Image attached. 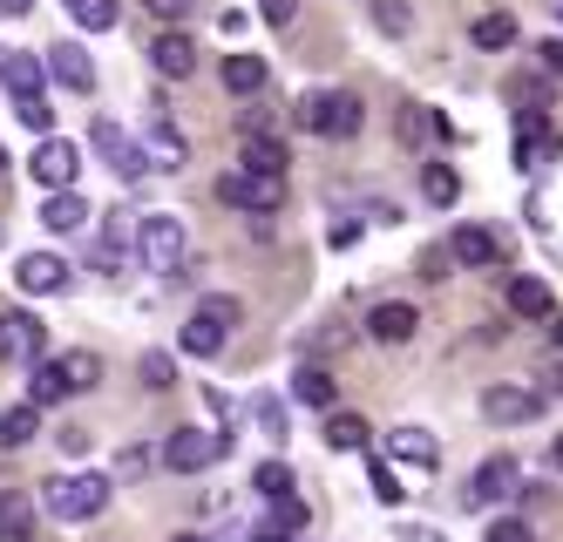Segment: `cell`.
<instances>
[{"instance_id":"obj_2","label":"cell","mask_w":563,"mask_h":542,"mask_svg":"<svg viewBox=\"0 0 563 542\" xmlns=\"http://www.w3.org/2000/svg\"><path fill=\"white\" fill-rule=\"evenodd\" d=\"M136 258H143L156 278H177L184 258H190V231H184V218H177V211H150V218H136Z\"/></svg>"},{"instance_id":"obj_6","label":"cell","mask_w":563,"mask_h":542,"mask_svg":"<svg viewBox=\"0 0 563 542\" xmlns=\"http://www.w3.org/2000/svg\"><path fill=\"white\" fill-rule=\"evenodd\" d=\"M27 170H34V184H42V197L48 190H75V177H82V150L62 143V136H42L34 156H27Z\"/></svg>"},{"instance_id":"obj_29","label":"cell","mask_w":563,"mask_h":542,"mask_svg":"<svg viewBox=\"0 0 563 542\" xmlns=\"http://www.w3.org/2000/svg\"><path fill=\"white\" fill-rule=\"evenodd\" d=\"M42 434V407H8L0 413V447H27Z\"/></svg>"},{"instance_id":"obj_10","label":"cell","mask_w":563,"mask_h":542,"mask_svg":"<svg viewBox=\"0 0 563 542\" xmlns=\"http://www.w3.org/2000/svg\"><path fill=\"white\" fill-rule=\"evenodd\" d=\"M48 325L34 312H0V360H42Z\"/></svg>"},{"instance_id":"obj_21","label":"cell","mask_w":563,"mask_h":542,"mask_svg":"<svg viewBox=\"0 0 563 542\" xmlns=\"http://www.w3.org/2000/svg\"><path fill=\"white\" fill-rule=\"evenodd\" d=\"M238 163H245L252 177H286V163H292V156H286V143H278V136H265V130H258V136H245Z\"/></svg>"},{"instance_id":"obj_13","label":"cell","mask_w":563,"mask_h":542,"mask_svg":"<svg viewBox=\"0 0 563 542\" xmlns=\"http://www.w3.org/2000/svg\"><path fill=\"white\" fill-rule=\"evenodd\" d=\"M449 258L468 265V272H496V265H503V237L482 231V224H462V231L449 237Z\"/></svg>"},{"instance_id":"obj_27","label":"cell","mask_w":563,"mask_h":542,"mask_svg":"<svg viewBox=\"0 0 563 542\" xmlns=\"http://www.w3.org/2000/svg\"><path fill=\"white\" fill-rule=\"evenodd\" d=\"M68 400V380L55 360H34V380H27V407H62Z\"/></svg>"},{"instance_id":"obj_51","label":"cell","mask_w":563,"mask_h":542,"mask_svg":"<svg viewBox=\"0 0 563 542\" xmlns=\"http://www.w3.org/2000/svg\"><path fill=\"white\" fill-rule=\"evenodd\" d=\"M550 340H556V353H563V312H556V319H550Z\"/></svg>"},{"instance_id":"obj_16","label":"cell","mask_w":563,"mask_h":542,"mask_svg":"<svg viewBox=\"0 0 563 542\" xmlns=\"http://www.w3.org/2000/svg\"><path fill=\"white\" fill-rule=\"evenodd\" d=\"M0 81H8L14 102L48 96V68H42V55H0Z\"/></svg>"},{"instance_id":"obj_54","label":"cell","mask_w":563,"mask_h":542,"mask_svg":"<svg viewBox=\"0 0 563 542\" xmlns=\"http://www.w3.org/2000/svg\"><path fill=\"white\" fill-rule=\"evenodd\" d=\"M0 170H8V150H0Z\"/></svg>"},{"instance_id":"obj_36","label":"cell","mask_w":563,"mask_h":542,"mask_svg":"<svg viewBox=\"0 0 563 542\" xmlns=\"http://www.w3.org/2000/svg\"><path fill=\"white\" fill-rule=\"evenodd\" d=\"M252 488H258V502H272V495H292V468H286V462H265V468L252 475Z\"/></svg>"},{"instance_id":"obj_7","label":"cell","mask_w":563,"mask_h":542,"mask_svg":"<svg viewBox=\"0 0 563 542\" xmlns=\"http://www.w3.org/2000/svg\"><path fill=\"white\" fill-rule=\"evenodd\" d=\"M516 482H522V468L509 462V454H489V462L468 475L462 502H468V509H496V502H509V495H516Z\"/></svg>"},{"instance_id":"obj_1","label":"cell","mask_w":563,"mask_h":542,"mask_svg":"<svg viewBox=\"0 0 563 542\" xmlns=\"http://www.w3.org/2000/svg\"><path fill=\"white\" fill-rule=\"evenodd\" d=\"M292 122H299L306 136H333V143H346V136H360L367 109H360V96H346V89H306V96L292 102Z\"/></svg>"},{"instance_id":"obj_9","label":"cell","mask_w":563,"mask_h":542,"mask_svg":"<svg viewBox=\"0 0 563 542\" xmlns=\"http://www.w3.org/2000/svg\"><path fill=\"white\" fill-rule=\"evenodd\" d=\"M89 143H96V156H102V163H109V170L123 177V184H136V177L150 170V163H143V150H136V136H123L115 122H96V130H89Z\"/></svg>"},{"instance_id":"obj_52","label":"cell","mask_w":563,"mask_h":542,"mask_svg":"<svg viewBox=\"0 0 563 542\" xmlns=\"http://www.w3.org/2000/svg\"><path fill=\"white\" fill-rule=\"evenodd\" d=\"M550 468H563V434H556V441H550Z\"/></svg>"},{"instance_id":"obj_24","label":"cell","mask_w":563,"mask_h":542,"mask_svg":"<svg viewBox=\"0 0 563 542\" xmlns=\"http://www.w3.org/2000/svg\"><path fill=\"white\" fill-rule=\"evenodd\" d=\"M27 529H34V495L8 488L0 495V542H27Z\"/></svg>"},{"instance_id":"obj_17","label":"cell","mask_w":563,"mask_h":542,"mask_svg":"<svg viewBox=\"0 0 563 542\" xmlns=\"http://www.w3.org/2000/svg\"><path fill=\"white\" fill-rule=\"evenodd\" d=\"M14 278H21V291H34V299H48V291H68V265H62L55 252H27V258L14 265Z\"/></svg>"},{"instance_id":"obj_25","label":"cell","mask_w":563,"mask_h":542,"mask_svg":"<svg viewBox=\"0 0 563 542\" xmlns=\"http://www.w3.org/2000/svg\"><path fill=\"white\" fill-rule=\"evenodd\" d=\"M224 89L231 96H265V62L258 55H224Z\"/></svg>"},{"instance_id":"obj_45","label":"cell","mask_w":563,"mask_h":542,"mask_svg":"<svg viewBox=\"0 0 563 542\" xmlns=\"http://www.w3.org/2000/svg\"><path fill=\"white\" fill-rule=\"evenodd\" d=\"M143 8H150L156 21H184V14L197 8V0H143Z\"/></svg>"},{"instance_id":"obj_35","label":"cell","mask_w":563,"mask_h":542,"mask_svg":"<svg viewBox=\"0 0 563 542\" xmlns=\"http://www.w3.org/2000/svg\"><path fill=\"white\" fill-rule=\"evenodd\" d=\"M509 41H516V21L509 14H482L475 21V48H509Z\"/></svg>"},{"instance_id":"obj_49","label":"cell","mask_w":563,"mask_h":542,"mask_svg":"<svg viewBox=\"0 0 563 542\" xmlns=\"http://www.w3.org/2000/svg\"><path fill=\"white\" fill-rule=\"evenodd\" d=\"M543 394H550V400L563 394V366H550V373H543ZM543 394H537V400H543Z\"/></svg>"},{"instance_id":"obj_47","label":"cell","mask_w":563,"mask_h":542,"mask_svg":"<svg viewBox=\"0 0 563 542\" xmlns=\"http://www.w3.org/2000/svg\"><path fill=\"white\" fill-rule=\"evenodd\" d=\"M258 421H265V434H286V407H278V400H258Z\"/></svg>"},{"instance_id":"obj_33","label":"cell","mask_w":563,"mask_h":542,"mask_svg":"<svg viewBox=\"0 0 563 542\" xmlns=\"http://www.w3.org/2000/svg\"><path fill=\"white\" fill-rule=\"evenodd\" d=\"M184 353H197V360H218V353H224V332H218L211 319H197V312H190V325H184Z\"/></svg>"},{"instance_id":"obj_31","label":"cell","mask_w":563,"mask_h":542,"mask_svg":"<svg viewBox=\"0 0 563 542\" xmlns=\"http://www.w3.org/2000/svg\"><path fill=\"white\" fill-rule=\"evenodd\" d=\"M68 14L82 27H96V34H109L115 21H123V0H68Z\"/></svg>"},{"instance_id":"obj_3","label":"cell","mask_w":563,"mask_h":542,"mask_svg":"<svg viewBox=\"0 0 563 542\" xmlns=\"http://www.w3.org/2000/svg\"><path fill=\"white\" fill-rule=\"evenodd\" d=\"M42 502L55 522H96L109 509V475H55L42 482Z\"/></svg>"},{"instance_id":"obj_50","label":"cell","mask_w":563,"mask_h":542,"mask_svg":"<svg viewBox=\"0 0 563 542\" xmlns=\"http://www.w3.org/2000/svg\"><path fill=\"white\" fill-rule=\"evenodd\" d=\"M27 8H34V0H0V14H8V21H21Z\"/></svg>"},{"instance_id":"obj_12","label":"cell","mask_w":563,"mask_h":542,"mask_svg":"<svg viewBox=\"0 0 563 542\" xmlns=\"http://www.w3.org/2000/svg\"><path fill=\"white\" fill-rule=\"evenodd\" d=\"M42 68L62 81V89H75V96H96V62L82 55V41H55Z\"/></svg>"},{"instance_id":"obj_48","label":"cell","mask_w":563,"mask_h":542,"mask_svg":"<svg viewBox=\"0 0 563 542\" xmlns=\"http://www.w3.org/2000/svg\"><path fill=\"white\" fill-rule=\"evenodd\" d=\"M537 55H543V68H550V75H563V34H556V41H543Z\"/></svg>"},{"instance_id":"obj_39","label":"cell","mask_w":563,"mask_h":542,"mask_svg":"<svg viewBox=\"0 0 563 542\" xmlns=\"http://www.w3.org/2000/svg\"><path fill=\"white\" fill-rule=\"evenodd\" d=\"M136 373H143V387H150V394H164V387L177 380V373H170V353H143V366H136Z\"/></svg>"},{"instance_id":"obj_38","label":"cell","mask_w":563,"mask_h":542,"mask_svg":"<svg viewBox=\"0 0 563 542\" xmlns=\"http://www.w3.org/2000/svg\"><path fill=\"white\" fill-rule=\"evenodd\" d=\"M14 115L27 122L34 136H55V109H48V96H34V102H14Z\"/></svg>"},{"instance_id":"obj_41","label":"cell","mask_w":563,"mask_h":542,"mask_svg":"<svg viewBox=\"0 0 563 542\" xmlns=\"http://www.w3.org/2000/svg\"><path fill=\"white\" fill-rule=\"evenodd\" d=\"M374 21H380L387 34H408V27H415V14L400 8V0H374Z\"/></svg>"},{"instance_id":"obj_34","label":"cell","mask_w":563,"mask_h":542,"mask_svg":"<svg viewBox=\"0 0 563 542\" xmlns=\"http://www.w3.org/2000/svg\"><path fill=\"white\" fill-rule=\"evenodd\" d=\"M367 488H374V502H380V509H400V495H408L387 462H374V468H367Z\"/></svg>"},{"instance_id":"obj_55","label":"cell","mask_w":563,"mask_h":542,"mask_svg":"<svg viewBox=\"0 0 563 542\" xmlns=\"http://www.w3.org/2000/svg\"><path fill=\"white\" fill-rule=\"evenodd\" d=\"M556 8H563V0H556Z\"/></svg>"},{"instance_id":"obj_53","label":"cell","mask_w":563,"mask_h":542,"mask_svg":"<svg viewBox=\"0 0 563 542\" xmlns=\"http://www.w3.org/2000/svg\"><path fill=\"white\" fill-rule=\"evenodd\" d=\"M170 542H211V535H190V529H184V535H170Z\"/></svg>"},{"instance_id":"obj_32","label":"cell","mask_w":563,"mask_h":542,"mask_svg":"<svg viewBox=\"0 0 563 542\" xmlns=\"http://www.w3.org/2000/svg\"><path fill=\"white\" fill-rule=\"evenodd\" d=\"M327 447L360 454V447H367V421H360V413H333V421H327Z\"/></svg>"},{"instance_id":"obj_28","label":"cell","mask_w":563,"mask_h":542,"mask_svg":"<svg viewBox=\"0 0 563 542\" xmlns=\"http://www.w3.org/2000/svg\"><path fill=\"white\" fill-rule=\"evenodd\" d=\"M421 197L434 203V211H449V203L462 197V177L449 170V163H421Z\"/></svg>"},{"instance_id":"obj_18","label":"cell","mask_w":563,"mask_h":542,"mask_svg":"<svg viewBox=\"0 0 563 542\" xmlns=\"http://www.w3.org/2000/svg\"><path fill=\"white\" fill-rule=\"evenodd\" d=\"M415 325H421V312H415V306H400V299H387V306L367 312V332H374L380 346H408V340H415Z\"/></svg>"},{"instance_id":"obj_19","label":"cell","mask_w":563,"mask_h":542,"mask_svg":"<svg viewBox=\"0 0 563 542\" xmlns=\"http://www.w3.org/2000/svg\"><path fill=\"white\" fill-rule=\"evenodd\" d=\"M387 454H394V462H408V468H421V475H428V468L441 462V441H434L428 428H394V434H387Z\"/></svg>"},{"instance_id":"obj_14","label":"cell","mask_w":563,"mask_h":542,"mask_svg":"<svg viewBox=\"0 0 563 542\" xmlns=\"http://www.w3.org/2000/svg\"><path fill=\"white\" fill-rule=\"evenodd\" d=\"M136 244V211H102V244H96V272H123Z\"/></svg>"},{"instance_id":"obj_5","label":"cell","mask_w":563,"mask_h":542,"mask_svg":"<svg viewBox=\"0 0 563 542\" xmlns=\"http://www.w3.org/2000/svg\"><path fill=\"white\" fill-rule=\"evenodd\" d=\"M218 197L231 203V211H245V218H272L278 203H286V177H252V170H231V177H218Z\"/></svg>"},{"instance_id":"obj_22","label":"cell","mask_w":563,"mask_h":542,"mask_svg":"<svg viewBox=\"0 0 563 542\" xmlns=\"http://www.w3.org/2000/svg\"><path fill=\"white\" fill-rule=\"evenodd\" d=\"M42 224H48L55 237H68V231L89 224V203L75 197V190H48V197H42Z\"/></svg>"},{"instance_id":"obj_26","label":"cell","mask_w":563,"mask_h":542,"mask_svg":"<svg viewBox=\"0 0 563 542\" xmlns=\"http://www.w3.org/2000/svg\"><path fill=\"white\" fill-rule=\"evenodd\" d=\"M509 312L516 319H550V285L543 278H509Z\"/></svg>"},{"instance_id":"obj_46","label":"cell","mask_w":563,"mask_h":542,"mask_svg":"<svg viewBox=\"0 0 563 542\" xmlns=\"http://www.w3.org/2000/svg\"><path fill=\"white\" fill-rule=\"evenodd\" d=\"M89 447H96L89 428H62V454H89Z\"/></svg>"},{"instance_id":"obj_44","label":"cell","mask_w":563,"mask_h":542,"mask_svg":"<svg viewBox=\"0 0 563 542\" xmlns=\"http://www.w3.org/2000/svg\"><path fill=\"white\" fill-rule=\"evenodd\" d=\"M449 244H434V252H421V278H449Z\"/></svg>"},{"instance_id":"obj_20","label":"cell","mask_w":563,"mask_h":542,"mask_svg":"<svg viewBox=\"0 0 563 542\" xmlns=\"http://www.w3.org/2000/svg\"><path fill=\"white\" fill-rule=\"evenodd\" d=\"M306 529V502L299 495H272L265 502V522H258V542H286V535H299Z\"/></svg>"},{"instance_id":"obj_43","label":"cell","mask_w":563,"mask_h":542,"mask_svg":"<svg viewBox=\"0 0 563 542\" xmlns=\"http://www.w3.org/2000/svg\"><path fill=\"white\" fill-rule=\"evenodd\" d=\"M258 14H265L272 27H292V14H299V0H258Z\"/></svg>"},{"instance_id":"obj_4","label":"cell","mask_w":563,"mask_h":542,"mask_svg":"<svg viewBox=\"0 0 563 542\" xmlns=\"http://www.w3.org/2000/svg\"><path fill=\"white\" fill-rule=\"evenodd\" d=\"M143 163L150 170H184L190 163V143L177 136V122H170V102H150V115H143Z\"/></svg>"},{"instance_id":"obj_42","label":"cell","mask_w":563,"mask_h":542,"mask_svg":"<svg viewBox=\"0 0 563 542\" xmlns=\"http://www.w3.org/2000/svg\"><path fill=\"white\" fill-rule=\"evenodd\" d=\"M543 130H550V115H543V109H516V136H522V143L543 136Z\"/></svg>"},{"instance_id":"obj_11","label":"cell","mask_w":563,"mask_h":542,"mask_svg":"<svg viewBox=\"0 0 563 542\" xmlns=\"http://www.w3.org/2000/svg\"><path fill=\"white\" fill-rule=\"evenodd\" d=\"M150 68L164 75V81H190V75H197V41H190L184 27L156 34V41H150Z\"/></svg>"},{"instance_id":"obj_15","label":"cell","mask_w":563,"mask_h":542,"mask_svg":"<svg viewBox=\"0 0 563 542\" xmlns=\"http://www.w3.org/2000/svg\"><path fill=\"white\" fill-rule=\"evenodd\" d=\"M537 407H543V400H537L530 387H509V380H496L489 394H482V413H489L496 428H516V421H530Z\"/></svg>"},{"instance_id":"obj_40","label":"cell","mask_w":563,"mask_h":542,"mask_svg":"<svg viewBox=\"0 0 563 542\" xmlns=\"http://www.w3.org/2000/svg\"><path fill=\"white\" fill-rule=\"evenodd\" d=\"M482 542H537V529L522 522V516H496V522H489V535H482Z\"/></svg>"},{"instance_id":"obj_30","label":"cell","mask_w":563,"mask_h":542,"mask_svg":"<svg viewBox=\"0 0 563 542\" xmlns=\"http://www.w3.org/2000/svg\"><path fill=\"white\" fill-rule=\"evenodd\" d=\"M55 366H62V380H68V394H89V387L102 380V360H96V353H62Z\"/></svg>"},{"instance_id":"obj_37","label":"cell","mask_w":563,"mask_h":542,"mask_svg":"<svg viewBox=\"0 0 563 542\" xmlns=\"http://www.w3.org/2000/svg\"><path fill=\"white\" fill-rule=\"evenodd\" d=\"M197 319H211L218 332H231L238 319H245V306H238V299H224V291H218V299H205V306H197Z\"/></svg>"},{"instance_id":"obj_8","label":"cell","mask_w":563,"mask_h":542,"mask_svg":"<svg viewBox=\"0 0 563 542\" xmlns=\"http://www.w3.org/2000/svg\"><path fill=\"white\" fill-rule=\"evenodd\" d=\"M224 447H231L224 434H205V428H177V434H170V447H164V462H170L177 475H205V468L218 462Z\"/></svg>"},{"instance_id":"obj_23","label":"cell","mask_w":563,"mask_h":542,"mask_svg":"<svg viewBox=\"0 0 563 542\" xmlns=\"http://www.w3.org/2000/svg\"><path fill=\"white\" fill-rule=\"evenodd\" d=\"M292 400L312 407V413H333V373L327 366H299L292 373Z\"/></svg>"}]
</instances>
